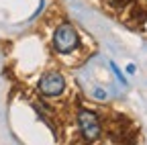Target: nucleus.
<instances>
[{"label": "nucleus", "mask_w": 147, "mask_h": 145, "mask_svg": "<svg viewBox=\"0 0 147 145\" xmlns=\"http://www.w3.org/2000/svg\"><path fill=\"white\" fill-rule=\"evenodd\" d=\"M78 123H80V131L84 135V139L88 141H94L98 135H100V123L96 119L94 113H90V111H82L80 117H78Z\"/></svg>", "instance_id": "f03ea898"}, {"label": "nucleus", "mask_w": 147, "mask_h": 145, "mask_svg": "<svg viewBox=\"0 0 147 145\" xmlns=\"http://www.w3.org/2000/svg\"><path fill=\"white\" fill-rule=\"evenodd\" d=\"M53 43H55V49H57L59 53H69L74 47H76V43H78V35H76V31H74V27L61 25L57 31H55Z\"/></svg>", "instance_id": "f257e3e1"}, {"label": "nucleus", "mask_w": 147, "mask_h": 145, "mask_svg": "<svg viewBox=\"0 0 147 145\" xmlns=\"http://www.w3.org/2000/svg\"><path fill=\"white\" fill-rule=\"evenodd\" d=\"M63 88H65V82H63L61 74H47L39 82V90L45 96H57L63 92Z\"/></svg>", "instance_id": "7ed1b4c3"}]
</instances>
